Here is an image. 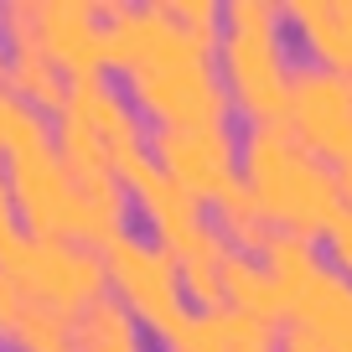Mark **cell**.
I'll return each mask as SVG.
<instances>
[{
  "label": "cell",
  "mask_w": 352,
  "mask_h": 352,
  "mask_svg": "<svg viewBox=\"0 0 352 352\" xmlns=\"http://www.w3.org/2000/svg\"><path fill=\"white\" fill-rule=\"evenodd\" d=\"M239 171L259 197L264 218L285 233H300V239L327 233L331 239V228L347 212L337 171L316 151H306L290 124H249L239 140Z\"/></svg>",
  "instance_id": "1"
},
{
  "label": "cell",
  "mask_w": 352,
  "mask_h": 352,
  "mask_svg": "<svg viewBox=\"0 0 352 352\" xmlns=\"http://www.w3.org/2000/svg\"><path fill=\"white\" fill-rule=\"evenodd\" d=\"M223 83L249 124L290 120V67L280 52V6L275 0H228L223 6Z\"/></svg>",
  "instance_id": "2"
},
{
  "label": "cell",
  "mask_w": 352,
  "mask_h": 352,
  "mask_svg": "<svg viewBox=\"0 0 352 352\" xmlns=\"http://www.w3.org/2000/svg\"><path fill=\"white\" fill-rule=\"evenodd\" d=\"M0 270L16 275L36 300L67 311V316H83L88 306H99L109 296V270H104L99 249H83L73 239H42V233H6L0 239Z\"/></svg>",
  "instance_id": "3"
},
{
  "label": "cell",
  "mask_w": 352,
  "mask_h": 352,
  "mask_svg": "<svg viewBox=\"0 0 352 352\" xmlns=\"http://www.w3.org/2000/svg\"><path fill=\"white\" fill-rule=\"evenodd\" d=\"M130 99L166 130H228V83L212 57H182V63L140 67L130 73Z\"/></svg>",
  "instance_id": "4"
},
{
  "label": "cell",
  "mask_w": 352,
  "mask_h": 352,
  "mask_svg": "<svg viewBox=\"0 0 352 352\" xmlns=\"http://www.w3.org/2000/svg\"><path fill=\"white\" fill-rule=\"evenodd\" d=\"M99 254H104V270H109L114 300H124L151 331L171 327V321L187 311L182 306V296H187L182 270H176V259L155 239H140V233L124 228V233H114Z\"/></svg>",
  "instance_id": "5"
},
{
  "label": "cell",
  "mask_w": 352,
  "mask_h": 352,
  "mask_svg": "<svg viewBox=\"0 0 352 352\" xmlns=\"http://www.w3.org/2000/svg\"><path fill=\"white\" fill-rule=\"evenodd\" d=\"M290 130L321 161H352V78L321 63L290 67Z\"/></svg>",
  "instance_id": "6"
},
{
  "label": "cell",
  "mask_w": 352,
  "mask_h": 352,
  "mask_svg": "<svg viewBox=\"0 0 352 352\" xmlns=\"http://www.w3.org/2000/svg\"><path fill=\"white\" fill-rule=\"evenodd\" d=\"M218 42L187 32L171 16V6H124L114 21H104V67H161V63H182V57H212Z\"/></svg>",
  "instance_id": "7"
},
{
  "label": "cell",
  "mask_w": 352,
  "mask_h": 352,
  "mask_svg": "<svg viewBox=\"0 0 352 352\" xmlns=\"http://www.w3.org/2000/svg\"><path fill=\"white\" fill-rule=\"evenodd\" d=\"M151 155L182 192L197 202H218L239 182L233 176V135L228 130H151Z\"/></svg>",
  "instance_id": "8"
},
{
  "label": "cell",
  "mask_w": 352,
  "mask_h": 352,
  "mask_svg": "<svg viewBox=\"0 0 352 352\" xmlns=\"http://www.w3.org/2000/svg\"><path fill=\"white\" fill-rule=\"evenodd\" d=\"M36 36H42V52L52 57L67 78L104 73L99 6H88V0H42V11H36Z\"/></svg>",
  "instance_id": "9"
},
{
  "label": "cell",
  "mask_w": 352,
  "mask_h": 352,
  "mask_svg": "<svg viewBox=\"0 0 352 352\" xmlns=\"http://www.w3.org/2000/svg\"><path fill=\"white\" fill-rule=\"evenodd\" d=\"M285 16L321 67L352 78V0H290Z\"/></svg>",
  "instance_id": "10"
},
{
  "label": "cell",
  "mask_w": 352,
  "mask_h": 352,
  "mask_svg": "<svg viewBox=\"0 0 352 352\" xmlns=\"http://www.w3.org/2000/svg\"><path fill=\"white\" fill-rule=\"evenodd\" d=\"M223 296H228L233 311H243V316L264 321V327H290V300H285V285L275 280V270L264 259H254V254H239L233 249L228 259H223Z\"/></svg>",
  "instance_id": "11"
},
{
  "label": "cell",
  "mask_w": 352,
  "mask_h": 352,
  "mask_svg": "<svg viewBox=\"0 0 352 352\" xmlns=\"http://www.w3.org/2000/svg\"><path fill=\"white\" fill-rule=\"evenodd\" d=\"M78 352H145L140 316L124 300L104 296L99 306H88L78 316Z\"/></svg>",
  "instance_id": "12"
},
{
  "label": "cell",
  "mask_w": 352,
  "mask_h": 352,
  "mask_svg": "<svg viewBox=\"0 0 352 352\" xmlns=\"http://www.w3.org/2000/svg\"><path fill=\"white\" fill-rule=\"evenodd\" d=\"M212 223L223 228V239H233V249H264L270 243V233H275V223L264 218V208H259V197L249 192V182H233L228 192H223L218 202H212Z\"/></svg>",
  "instance_id": "13"
},
{
  "label": "cell",
  "mask_w": 352,
  "mask_h": 352,
  "mask_svg": "<svg viewBox=\"0 0 352 352\" xmlns=\"http://www.w3.org/2000/svg\"><path fill=\"white\" fill-rule=\"evenodd\" d=\"M11 347L16 352H78V321L67 316V311H57V306H47V300L32 296Z\"/></svg>",
  "instance_id": "14"
},
{
  "label": "cell",
  "mask_w": 352,
  "mask_h": 352,
  "mask_svg": "<svg viewBox=\"0 0 352 352\" xmlns=\"http://www.w3.org/2000/svg\"><path fill=\"white\" fill-rule=\"evenodd\" d=\"M52 140V124L36 104H26L21 94L0 88V151L16 155V151H32V145H47Z\"/></svg>",
  "instance_id": "15"
},
{
  "label": "cell",
  "mask_w": 352,
  "mask_h": 352,
  "mask_svg": "<svg viewBox=\"0 0 352 352\" xmlns=\"http://www.w3.org/2000/svg\"><path fill=\"white\" fill-rule=\"evenodd\" d=\"M208 321H212V337H218L223 352H275L280 331L264 327V321H254V316H243V311H233V306L208 311Z\"/></svg>",
  "instance_id": "16"
},
{
  "label": "cell",
  "mask_w": 352,
  "mask_h": 352,
  "mask_svg": "<svg viewBox=\"0 0 352 352\" xmlns=\"http://www.w3.org/2000/svg\"><path fill=\"white\" fill-rule=\"evenodd\" d=\"M259 259L275 270V280H290V275H300L306 264H316V249H311V239H300V233L275 228V233H270V243L259 249Z\"/></svg>",
  "instance_id": "17"
},
{
  "label": "cell",
  "mask_w": 352,
  "mask_h": 352,
  "mask_svg": "<svg viewBox=\"0 0 352 352\" xmlns=\"http://www.w3.org/2000/svg\"><path fill=\"white\" fill-rule=\"evenodd\" d=\"M26 306H32V290H26L16 275L0 270V342H6V347H11V337H16V327H21Z\"/></svg>",
  "instance_id": "18"
},
{
  "label": "cell",
  "mask_w": 352,
  "mask_h": 352,
  "mask_svg": "<svg viewBox=\"0 0 352 352\" xmlns=\"http://www.w3.org/2000/svg\"><path fill=\"white\" fill-rule=\"evenodd\" d=\"M280 352H331V347L311 327H296V321H290V327H280Z\"/></svg>",
  "instance_id": "19"
},
{
  "label": "cell",
  "mask_w": 352,
  "mask_h": 352,
  "mask_svg": "<svg viewBox=\"0 0 352 352\" xmlns=\"http://www.w3.org/2000/svg\"><path fill=\"white\" fill-rule=\"evenodd\" d=\"M331 259L342 275H352V212H342V223L331 228Z\"/></svg>",
  "instance_id": "20"
},
{
  "label": "cell",
  "mask_w": 352,
  "mask_h": 352,
  "mask_svg": "<svg viewBox=\"0 0 352 352\" xmlns=\"http://www.w3.org/2000/svg\"><path fill=\"white\" fill-rule=\"evenodd\" d=\"M16 233V192H11V176L0 171V239Z\"/></svg>",
  "instance_id": "21"
},
{
  "label": "cell",
  "mask_w": 352,
  "mask_h": 352,
  "mask_svg": "<svg viewBox=\"0 0 352 352\" xmlns=\"http://www.w3.org/2000/svg\"><path fill=\"white\" fill-rule=\"evenodd\" d=\"M337 187H342V202H347V212H352V161L337 166Z\"/></svg>",
  "instance_id": "22"
},
{
  "label": "cell",
  "mask_w": 352,
  "mask_h": 352,
  "mask_svg": "<svg viewBox=\"0 0 352 352\" xmlns=\"http://www.w3.org/2000/svg\"><path fill=\"white\" fill-rule=\"evenodd\" d=\"M11 83V52H6V47H0V88Z\"/></svg>",
  "instance_id": "23"
},
{
  "label": "cell",
  "mask_w": 352,
  "mask_h": 352,
  "mask_svg": "<svg viewBox=\"0 0 352 352\" xmlns=\"http://www.w3.org/2000/svg\"><path fill=\"white\" fill-rule=\"evenodd\" d=\"M342 352H352V347H342Z\"/></svg>",
  "instance_id": "24"
}]
</instances>
